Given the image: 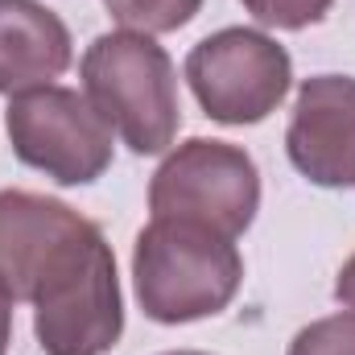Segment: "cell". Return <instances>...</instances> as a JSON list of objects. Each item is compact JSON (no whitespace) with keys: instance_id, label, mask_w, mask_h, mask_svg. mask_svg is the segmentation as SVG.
Instances as JSON below:
<instances>
[{"instance_id":"cell-1","label":"cell","mask_w":355,"mask_h":355,"mask_svg":"<svg viewBox=\"0 0 355 355\" xmlns=\"http://www.w3.org/2000/svg\"><path fill=\"white\" fill-rule=\"evenodd\" d=\"M132 285L145 318L162 327L202 322L236 302L244 285V257L236 240L211 227L149 219L132 244Z\"/></svg>"},{"instance_id":"cell-9","label":"cell","mask_w":355,"mask_h":355,"mask_svg":"<svg viewBox=\"0 0 355 355\" xmlns=\"http://www.w3.org/2000/svg\"><path fill=\"white\" fill-rule=\"evenodd\" d=\"M83 223L87 219L62 198H46L33 190H0V277L17 302H29L33 277L50 261V252Z\"/></svg>"},{"instance_id":"cell-5","label":"cell","mask_w":355,"mask_h":355,"mask_svg":"<svg viewBox=\"0 0 355 355\" xmlns=\"http://www.w3.org/2000/svg\"><path fill=\"white\" fill-rule=\"evenodd\" d=\"M4 132L21 166L58 186H91L112 170L116 132L75 87H37L12 95L4 107Z\"/></svg>"},{"instance_id":"cell-11","label":"cell","mask_w":355,"mask_h":355,"mask_svg":"<svg viewBox=\"0 0 355 355\" xmlns=\"http://www.w3.org/2000/svg\"><path fill=\"white\" fill-rule=\"evenodd\" d=\"M285 355H355V310L314 318L289 339Z\"/></svg>"},{"instance_id":"cell-4","label":"cell","mask_w":355,"mask_h":355,"mask_svg":"<svg viewBox=\"0 0 355 355\" xmlns=\"http://www.w3.org/2000/svg\"><path fill=\"white\" fill-rule=\"evenodd\" d=\"M153 219H186L240 240L261 211V170L248 149L215 137H190L166 153L149 182Z\"/></svg>"},{"instance_id":"cell-6","label":"cell","mask_w":355,"mask_h":355,"mask_svg":"<svg viewBox=\"0 0 355 355\" xmlns=\"http://www.w3.org/2000/svg\"><path fill=\"white\" fill-rule=\"evenodd\" d=\"M186 83L207 120L248 128L285 103L293 87V58L265 29L227 25L186 54Z\"/></svg>"},{"instance_id":"cell-15","label":"cell","mask_w":355,"mask_h":355,"mask_svg":"<svg viewBox=\"0 0 355 355\" xmlns=\"http://www.w3.org/2000/svg\"><path fill=\"white\" fill-rule=\"evenodd\" d=\"M162 355H211V352H162Z\"/></svg>"},{"instance_id":"cell-13","label":"cell","mask_w":355,"mask_h":355,"mask_svg":"<svg viewBox=\"0 0 355 355\" xmlns=\"http://www.w3.org/2000/svg\"><path fill=\"white\" fill-rule=\"evenodd\" d=\"M12 306H17V297L4 285V277H0V355L8 352V343H12Z\"/></svg>"},{"instance_id":"cell-7","label":"cell","mask_w":355,"mask_h":355,"mask_svg":"<svg viewBox=\"0 0 355 355\" xmlns=\"http://www.w3.org/2000/svg\"><path fill=\"white\" fill-rule=\"evenodd\" d=\"M289 166L322 190L355 186V79L352 75H310L285 128Z\"/></svg>"},{"instance_id":"cell-12","label":"cell","mask_w":355,"mask_h":355,"mask_svg":"<svg viewBox=\"0 0 355 355\" xmlns=\"http://www.w3.org/2000/svg\"><path fill=\"white\" fill-rule=\"evenodd\" d=\"M244 12L265 25V29H285V33H297V29H310L318 25L335 0H240Z\"/></svg>"},{"instance_id":"cell-10","label":"cell","mask_w":355,"mask_h":355,"mask_svg":"<svg viewBox=\"0 0 355 355\" xmlns=\"http://www.w3.org/2000/svg\"><path fill=\"white\" fill-rule=\"evenodd\" d=\"M103 8L120 29H137V33L157 37V33L186 29L202 12V0H103Z\"/></svg>"},{"instance_id":"cell-14","label":"cell","mask_w":355,"mask_h":355,"mask_svg":"<svg viewBox=\"0 0 355 355\" xmlns=\"http://www.w3.org/2000/svg\"><path fill=\"white\" fill-rule=\"evenodd\" d=\"M335 302H339L343 310H355V257L339 268V277H335Z\"/></svg>"},{"instance_id":"cell-3","label":"cell","mask_w":355,"mask_h":355,"mask_svg":"<svg viewBox=\"0 0 355 355\" xmlns=\"http://www.w3.org/2000/svg\"><path fill=\"white\" fill-rule=\"evenodd\" d=\"M79 79L91 107L137 157L170 153L182 128V107L178 71L166 46L137 29L99 33L79 58Z\"/></svg>"},{"instance_id":"cell-8","label":"cell","mask_w":355,"mask_h":355,"mask_svg":"<svg viewBox=\"0 0 355 355\" xmlns=\"http://www.w3.org/2000/svg\"><path fill=\"white\" fill-rule=\"evenodd\" d=\"M75 42L67 21L42 0H0V95L50 87L67 75Z\"/></svg>"},{"instance_id":"cell-2","label":"cell","mask_w":355,"mask_h":355,"mask_svg":"<svg viewBox=\"0 0 355 355\" xmlns=\"http://www.w3.org/2000/svg\"><path fill=\"white\" fill-rule=\"evenodd\" d=\"M33 335L46 355H107L124 335V293L116 252L99 223L67 236L29 289Z\"/></svg>"}]
</instances>
